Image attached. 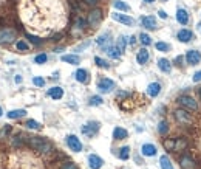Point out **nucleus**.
I'll use <instances>...</instances> for the list:
<instances>
[{
    "label": "nucleus",
    "mask_w": 201,
    "mask_h": 169,
    "mask_svg": "<svg viewBox=\"0 0 201 169\" xmlns=\"http://www.w3.org/2000/svg\"><path fill=\"white\" fill-rule=\"evenodd\" d=\"M22 22L37 34H50L65 27L67 12L60 0H20Z\"/></svg>",
    "instance_id": "f257e3e1"
},
{
    "label": "nucleus",
    "mask_w": 201,
    "mask_h": 169,
    "mask_svg": "<svg viewBox=\"0 0 201 169\" xmlns=\"http://www.w3.org/2000/svg\"><path fill=\"white\" fill-rule=\"evenodd\" d=\"M30 146H31L34 151H39V152H43V154L53 151L51 143L46 141V140H43V138H40V137H33V138L30 140Z\"/></svg>",
    "instance_id": "f03ea898"
},
{
    "label": "nucleus",
    "mask_w": 201,
    "mask_h": 169,
    "mask_svg": "<svg viewBox=\"0 0 201 169\" xmlns=\"http://www.w3.org/2000/svg\"><path fill=\"white\" fill-rule=\"evenodd\" d=\"M178 102H179L183 107L189 109V110H197V109H198V104H197V101H195L192 96H187V95H183V96H179Z\"/></svg>",
    "instance_id": "7ed1b4c3"
},
{
    "label": "nucleus",
    "mask_w": 201,
    "mask_h": 169,
    "mask_svg": "<svg viewBox=\"0 0 201 169\" xmlns=\"http://www.w3.org/2000/svg\"><path fill=\"white\" fill-rule=\"evenodd\" d=\"M175 118H176L179 123H183V124H192V123H194V118H192L186 110H181V109L175 112Z\"/></svg>",
    "instance_id": "20e7f679"
},
{
    "label": "nucleus",
    "mask_w": 201,
    "mask_h": 169,
    "mask_svg": "<svg viewBox=\"0 0 201 169\" xmlns=\"http://www.w3.org/2000/svg\"><path fill=\"white\" fill-rule=\"evenodd\" d=\"M98 88H99V92H102V93H108V92H112V90L115 88V82H113L112 79L104 78V79H101V81L98 82Z\"/></svg>",
    "instance_id": "39448f33"
},
{
    "label": "nucleus",
    "mask_w": 201,
    "mask_h": 169,
    "mask_svg": "<svg viewBox=\"0 0 201 169\" xmlns=\"http://www.w3.org/2000/svg\"><path fill=\"white\" fill-rule=\"evenodd\" d=\"M67 143H68V146H70L71 151H74V152H80L82 151V143L79 141V138L76 135H70L67 138Z\"/></svg>",
    "instance_id": "423d86ee"
},
{
    "label": "nucleus",
    "mask_w": 201,
    "mask_h": 169,
    "mask_svg": "<svg viewBox=\"0 0 201 169\" xmlns=\"http://www.w3.org/2000/svg\"><path fill=\"white\" fill-rule=\"evenodd\" d=\"M16 39V33L12 30H2L0 31V43H9Z\"/></svg>",
    "instance_id": "0eeeda50"
},
{
    "label": "nucleus",
    "mask_w": 201,
    "mask_h": 169,
    "mask_svg": "<svg viewBox=\"0 0 201 169\" xmlns=\"http://www.w3.org/2000/svg\"><path fill=\"white\" fill-rule=\"evenodd\" d=\"M101 19H102L101 9H94V11H91L90 16H88V23H90L91 27H96V25L101 22Z\"/></svg>",
    "instance_id": "6e6552de"
},
{
    "label": "nucleus",
    "mask_w": 201,
    "mask_h": 169,
    "mask_svg": "<svg viewBox=\"0 0 201 169\" xmlns=\"http://www.w3.org/2000/svg\"><path fill=\"white\" fill-rule=\"evenodd\" d=\"M186 59H187V62H189V64H192V65H197V64H198V62L201 61L200 51H197V50H190V51L187 53Z\"/></svg>",
    "instance_id": "1a4fd4ad"
},
{
    "label": "nucleus",
    "mask_w": 201,
    "mask_h": 169,
    "mask_svg": "<svg viewBox=\"0 0 201 169\" xmlns=\"http://www.w3.org/2000/svg\"><path fill=\"white\" fill-rule=\"evenodd\" d=\"M179 166H181L183 169H195V162H194L190 157L183 155L181 160H179Z\"/></svg>",
    "instance_id": "9d476101"
},
{
    "label": "nucleus",
    "mask_w": 201,
    "mask_h": 169,
    "mask_svg": "<svg viewBox=\"0 0 201 169\" xmlns=\"http://www.w3.org/2000/svg\"><path fill=\"white\" fill-rule=\"evenodd\" d=\"M141 22H142V25H144L147 30H155V28H156V19H155V17H152V16H146V17H142V19H141Z\"/></svg>",
    "instance_id": "9b49d317"
},
{
    "label": "nucleus",
    "mask_w": 201,
    "mask_h": 169,
    "mask_svg": "<svg viewBox=\"0 0 201 169\" xmlns=\"http://www.w3.org/2000/svg\"><path fill=\"white\" fill-rule=\"evenodd\" d=\"M102 163H104L102 158L98 157V155H93V154H91V155L88 157V165H90V168L91 169H99L101 166H102Z\"/></svg>",
    "instance_id": "f8f14e48"
},
{
    "label": "nucleus",
    "mask_w": 201,
    "mask_h": 169,
    "mask_svg": "<svg viewBox=\"0 0 201 169\" xmlns=\"http://www.w3.org/2000/svg\"><path fill=\"white\" fill-rule=\"evenodd\" d=\"M112 17H113L116 22H121V23H124V25H133V19L128 17V16H125V14H118V12H115Z\"/></svg>",
    "instance_id": "ddd939ff"
},
{
    "label": "nucleus",
    "mask_w": 201,
    "mask_h": 169,
    "mask_svg": "<svg viewBox=\"0 0 201 169\" xmlns=\"http://www.w3.org/2000/svg\"><path fill=\"white\" fill-rule=\"evenodd\" d=\"M99 129V124L98 123H90V124H87V126L82 127V132L85 133V135H88V137H91L96 130Z\"/></svg>",
    "instance_id": "4468645a"
},
{
    "label": "nucleus",
    "mask_w": 201,
    "mask_h": 169,
    "mask_svg": "<svg viewBox=\"0 0 201 169\" xmlns=\"http://www.w3.org/2000/svg\"><path fill=\"white\" fill-rule=\"evenodd\" d=\"M192 37H194V33L189 31V30H181V31L178 33V39H179L181 42H189Z\"/></svg>",
    "instance_id": "2eb2a0df"
},
{
    "label": "nucleus",
    "mask_w": 201,
    "mask_h": 169,
    "mask_svg": "<svg viewBox=\"0 0 201 169\" xmlns=\"http://www.w3.org/2000/svg\"><path fill=\"white\" fill-rule=\"evenodd\" d=\"M48 95H50L53 99H60V98L64 96V90H62L60 87H53V88H50Z\"/></svg>",
    "instance_id": "dca6fc26"
},
{
    "label": "nucleus",
    "mask_w": 201,
    "mask_h": 169,
    "mask_svg": "<svg viewBox=\"0 0 201 169\" xmlns=\"http://www.w3.org/2000/svg\"><path fill=\"white\" fill-rule=\"evenodd\" d=\"M141 151H142V154H144V155H147V157H153V155H156V147H155L153 144H144Z\"/></svg>",
    "instance_id": "f3484780"
},
{
    "label": "nucleus",
    "mask_w": 201,
    "mask_h": 169,
    "mask_svg": "<svg viewBox=\"0 0 201 169\" xmlns=\"http://www.w3.org/2000/svg\"><path fill=\"white\" fill-rule=\"evenodd\" d=\"M176 20H178L181 25H186V23L189 22V16H187V12H186L184 9H178V12H176Z\"/></svg>",
    "instance_id": "a211bd4d"
},
{
    "label": "nucleus",
    "mask_w": 201,
    "mask_h": 169,
    "mask_svg": "<svg viewBox=\"0 0 201 169\" xmlns=\"http://www.w3.org/2000/svg\"><path fill=\"white\" fill-rule=\"evenodd\" d=\"M160 92H161V85L158 84V82H153V84H150L149 85V88H147V93L150 95V96H158L160 95Z\"/></svg>",
    "instance_id": "6ab92c4d"
},
{
    "label": "nucleus",
    "mask_w": 201,
    "mask_h": 169,
    "mask_svg": "<svg viewBox=\"0 0 201 169\" xmlns=\"http://www.w3.org/2000/svg\"><path fill=\"white\" fill-rule=\"evenodd\" d=\"M62 61L68 62V64H73V65H78L80 59L79 56H76V54H65V56H62Z\"/></svg>",
    "instance_id": "aec40b11"
},
{
    "label": "nucleus",
    "mask_w": 201,
    "mask_h": 169,
    "mask_svg": "<svg viewBox=\"0 0 201 169\" xmlns=\"http://www.w3.org/2000/svg\"><path fill=\"white\" fill-rule=\"evenodd\" d=\"M136 59H138V62H139V64H146V62L149 61V51H147L146 48L139 50V53H138Z\"/></svg>",
    "instance_id": "412c9836"
},
{
    "label": "nucleus",
    "mask_w": 201,
    "mask_h": 169,
    "mask_svg": "<svg viewBox=\"0 0 201 169\" xmlns=\"http://www.w3.org/2000/svg\"><path fill=\"white\" fill-rule=\"evenodd\" d=\"M127 130L125 129H122V127H116L115 130H113V137L116 138V140H124V138H127Z\"/></svg>",
    "instance_id": "4be33fe9"
},
{
    "label": "nucleus",
    "mask_w": 201,
    "mask_h": 169,
    "mask_svg": "<svg viewBox=\"0 0 201 169\" xmlns=\"http://www.w3.org/2000/svg\"><path fill=\"white\" fill-rule=\"evenodd\" d=\"M25 110L23 109H19V110H11L9 113H8V118H11V120H16V118H22V117H25Z\"/></svg>",
    "instance_id": "5701e85b"
},
{
    "label": "nucleus",
    "mask_w": 201,
    "mask_h": 169,
    "mask_svg": "<svg viewBox=\"0 0 201 169\" xmlns=\"http://www.w3.org/2000/svg\"><path fill=\"white\" fill-rule=\"evenodd\" d=\"M158 67L161 68V72H164V73H169L170 72V62L167 59H160L158 61Z\"/></svg>",
    "instance_id": "b1692460"
},
{
    "label": "nucleus",
    "mask_w": 201,
    "mask_h": 169,
    "mask_svg": "<svg viewBox=\"0 0 201 169\" xmlns=\"http://www.w3.org/2000/svg\"><path fill=\"white\" fill-rule=\"evenodd\" d=\"M107 53H108V56L113 57V59H118L121 56V50L118 47H108V48H107Z\"/></svg>",
    "instance_id": "393cba45"
},
{
    "label": "nucleus",
    "mask_w": 201,
    "mask_h": 169,
    "mask_svg": "<svg viewBox=\"0 0 201 169\" xmlns=\"http://www.w3.org/2000/svg\"><path fill=\"white\" fill-rule=\"evenodd\" d=\"M160 162H161V168L162 169H173V166H172V163H170V160H169L167 155H162Z\"/></svg>",
    "instance_id": "a878e982"
},
{
    "label": "nucleus",
    "mask_w": 201,
    "mask_h": 169,
    "mask_svg": "<svg viewBox=\"0 0 201 169\" xmlns=\"http://www.w3.org/2000/svg\"><path fill=\"white\" fill-rule=\"evenodd\" d=\"M76 79H78L79 82H87V79H88L87 72H85V70H82V68H79V70L76 72Z\"/></svg>",
    "instance_id": "bb28decb"
},
{
    "label": "nucleus",
    "mask_w": 201,
    "mask_h": 169,
    "mask_svg": "<svg viewBox=\"0 0 201 169\" xmlns=\"http://www.w3.org/2000/svg\"><path fill=\"white\" fill-rule=\"evenodd\" d=\"M110 42V36L108 34H102V36H99L98 37V45H107V43Z\"/></svg>",
    "instance_id": "cd10ccee"
},
{
    "label": "nucleus",
    "mask_w": 201,
    "mask_h": 169,
    "mask_svg": "<svg viewBox=\"0 0 201 169\" xmlns=\"http://www.w3.org/2000/svg\"><path fill=\"white\" fill-rule=\"evenodd\" d=\"M113 5H115V8H116V9H121V11H128V6H127L124 2H121V0H116Z\"/></svg>",
    "instance_id": "c85d7f7f"
},
{
    "label": "nucleus",
    "mask_w": 201,
    "mask_h": 169,
    "mask_svg": "<svg viewBox=\"0 0 201 169\" xmlns=\"http://www.w3.org/2000/svg\"><path fill=\"white\" fill-rule=\"evenodd\" d=\"M128 155H130V149L125 146V147H122L121 149V152H119V157L122 158V160H127L128 158Z\"/></svg>",
    "instance_id": "c756f323"
},
{
    "label": "nucleus",
    "mask_w": 201,
    "mask_h": 169,
    "mask_svg": "<svg viewBox=\"0 0 201 169\" xmlns=\"http://www.w3.org/2000/svg\"><path fill=\"white\" fill-rule=\"evenodd\" d=\"M26 127H28V129H36V130H37V129H40V124L37 123V121H34V120H28V121H26Z\"/></svg>",
    "instance_id": "7c9ffc66"
},
{
    "label": "nucleus",
    "mask_w": 201,
    "mask_h": 169,
    "mask_svg": "<svg viewBox=\"0 0 201 169\" xmlns=\"http://www.w3.org/2000/svg\"><path fill=\"white\" fill-rule=\"evenodd\" d=\"M139 39H141V42L144 43V45H150V43H152V41H150V36H149V34H144V33H142V34L139 36Z\"/></svg>",
    "instance_id": "2f4dec72"
},
{
    "label": "nucleus",
    "mask_w": 201,
    "mask_h": 169,
    "mask_svg": "<svg viewBox=\"0 0 201 169\" xmlns=\"http://www.w3.org/2000/svg\"><path fill=\"white\" fill-rule=\"evenodd\" d=\"M158 130H160V133H167V130H169V126H167V123H164V121H161L160 126H158Z\"/></svg>",
    "instance_id": "473e14b6"
},
{
    "label": "nucleus",
    "mask_w": 201,
    "mask_h": 169,
    "mask_svg": "<svg viewBox=\"0 0 201 169\" xmlns=\"http://www.w3.org/2000/svg\"><path fill=\"white\" fill-rule=\"evenodd\" d=\"M90 104H91V106H99V104H102V98H101V96H93V98L90 99Z\"/></svg>",
    "instance_id": "72a5a7b5"
},
{
    "label": "nucleus",
    "mask_w": 201,
    "mask_h": 169,
    "mask_svg": "<svg viewBox=\"0 0 201 169\" xmlns=\"http://www.w3.org/2000/svg\"><path fill=\"white\" fill-rule=\"evenodd\" d=\"M46 59H48V57H46V54H39V56H36V59H34V61H36V64H45V62H46Z\"/></svg>",
    "instance_id": "f704fd0d"
},
{
    "label": "nucleus",
    "mask_w": 201,
    "mask_h": 169,
    "mask_svg": "<svg viewBox=\"0 0 201 169\" xmlns=\"http://www.w3.org/2000/svg\"><path fill=\"white\" fill-rule=\"evenodd\" d=\"M156 50H160V51H169V45L164 42H158L156 43Z\"/></svg>",
    "instance_id": "c9c22d12"
},
{
    "label": "nucleus",
    "mask_w": 201,
    "mask_h": 169,
    "mask_svg": "<svg viewBox=\"0 0 201 169\" xmlns=\"http://www.w3.org/2000/svg\"><path fill=\"white\" fill-rule=\"evenodd\" d=\"M94 62H96L99 67H108V64H107L104 59H101V57H94Z\"/></svg>",
    "instance_id": "e433bc0d"
},
{
    "label": "nucleus",
    "mask_w": 201,
    "mask_h": 169,
    "mask_svg": "<svg viewBox=\"0 0 201 169\" xmlns=\"http://www.w3.org/2000/svg\"><path fill=\"white\" fill-rule=\"evenodd\" d=\"M33 82H34V85H37V87H43V85H45V79H42V78H34Z\"/></svg>",
    "instance_id": "4c0bfd02"
},
{
    "label": "nucleus",
    "mask_w": 201,
    "mask_h": 169,
    "mask_svg": "<svg viewBox=\"0 0 201 169\" xmlns=\"http://www.w3.org/2000/svg\"><path fill=\"white\" fill-rule=\"evenodd\" d=\"M118 48L121 50V53L124 51V48H125V39L124 37H121L119 41H118Z\"/></svg>",
    "instance_id": "58836bf2"
},
{
    "label": "nucleus",
    "mask_w": 201,
    "mask_h": 169,
    "mask_svg": "<svg viewBox=\"0 0 201 169\" xmlns=\"http://www.w3.org/2000/svg\"><path fill=\"white\" fill-rule=\"evenodd\" d=\"M17 48H19V50H23V51H25V50H28V45H26L25 42H22V41H19V42H17Z\"/></svg>",
    "instance_id": "ea45409f"
},
{
    "label": "nucleus",
    "mask_w": 201,
    "mask_h": 169,
    "mask_svg": "<svg viewBox=\"0 0 201 169\" xmlns=\"http://www.w3.org/2000/svg\"><path fill=\"white\" fill-rule=\"evenodd\" d=\"M200 81H201V70L194 75V82H200Z\"/></svg>",
    "instance_id": "a19ab883"
},
{
    "label": "nucleus",
    "mask_w": 201,
    "mask_h": 169,
    "mask_svg": "<svg viewBox=\"0 0 201 169\" xmlns=\"http://www.w3.org/2000/svg\"><path fill=\"white\" fill-rule=\"evenodd\" d=\"M62 169H76V166H74V163H65Z\"/></svg>",
    "instance_id": "79ce46f5"
},
{
    "label": "nucleus",
    "mask_w": 201,
    "mask_h": 169,
    "mask_svg": "<svg viewBox=\"0 0 201 169\" xmlns=\"http://www.w3.org/2000/svg\"><path fill=\"white\" fill-rule=\"evenodd\" d=\"M164 146H165V147H167V149H169V147H170V149H172V147H173V146H175V143H173V141H165V143H164Z\"/></svg>",
    "instance_id": "37998d69"
},
{
    "label": "nucleus",
    "mask_w": 201,
    "mask_h": 169,
    "mask_svg": "<svg viewBox=\"0 0 201 169\" xmlns=\"http://www.w3.org/2000/svg\"><path fill=\"white\" fill-rule=\"evenodd\" d=\"M84 2H85L87 5H96V3H98L99 0H84Z\"/></svg>",
    "instance_id": "c03bdc74"
},
{
    "label": "nucleus",
    "mask_w": 201,
    "mask_h": 169,
    "mask_svg": "<svg viewBox=\"0 0 201 169\" xmlns=\"http://www.w3.org/2000/svg\"><path fill=\"white\" fill-rule=\"evenodd\" d=\"M158 14H160V17H161V19H167V14H165L164 11H160Z\"/></svg>",
    "instance_id": "a18cd8bd"
},
{
    "label": "nucleus",
    "mask_w": 201,
    "mask_h": 169,
    "mask_svg": "<svg viewBox=\"0 0 201 169\" xmlns=\"http://www.w3.org/2000/svg\"><path fill=\"white\" fill-rule=\"evenodd\" d=\"M30 39H31V41H33L34 43H40V41L37 39V37H33V36H30Z\"/></svg>",
    "instance_id": "49530a36"
},
{
    "label": "nucleus",
    "mask_w": 201,
    "mask_h": 169,
    "mask_svg": "<svg viewBox=\"0 0 201 169\" xmlns=\"http://www.w3.org/2000/svg\"><path fill=\"white\" fill-rule=\"evenodd\" d=\"M146 3H152V2H155V0H144Z\"/></svg>",
    "instance_id": "de8ad7c7"
},
{
    "label": "nucleus",
    "mask_w": 201,
    "mask_h": 169,
    "mask_svg": "<svg viewBox=\"0 0 201 169\" xmlns=\"http://www.w3.org/2000/svg\"><path fill=\"white\" fill-rule=\"evenodd\" d=\"M0 115H2V109H0Z\"/></svg>",
    "instance_id": "09e8293b"
},
{
    "label": "nucleus",
    "mask_w": 201,
    "mask_h": 169,
    "mask_svg": "<svg viewBox=\"0 0 201 169\" xmlns=\"http://www.w3.org/2000/svg\"><path fill=\"white\" fill-rule=\"evenodd\" d=\"M200 96H201V88H200Z\"/></svg>",
    "instance_id": "8fccbe9b"
}]
</instances>
